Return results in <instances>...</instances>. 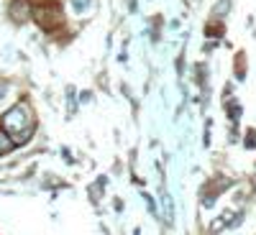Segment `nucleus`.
Returning <instances> with one entry per match:
<instances>
[{"label":"nucleus","mask_w":256,"mask_h":235,"mask_svg":"<svg viewBox=\"0 0 256 235\" xmlns=\"http://www.w3.org/2000/svg\"><path fill=\"white\" fill-rule=\"evenodd\" d=\"M6 133L10 136L13 143H24L31 138V115H28V108L26 105H18V108H13L6 118Z\"/></svg>","instance_id":"nucleus-1"},{"label":"nucleus","mask_w":256,"mask_h":235,"mask_svg":"<svg viewBox=\"0 0 256 235\" xmlns=\"http://www.w3.org/2000/svg\"><path fill=\"white\" fill-rule=\"evenodd\" d=\"M72 3H74V8H77V10H84V8L90 5V0H72Z\"/></svg>","instance_id":"nucleus-4"},{"label":"nucleus","mask_w":256,"mask_h":235,"mask_svg":"<svg viewBox=\"0 0 256 235\" xmlns=\"http://www.w3.org/2000/svg\"><path fill=\"white\" fill-rule=\"evenodd\" d=\"M36 18H38V23L44 26V28H56L62 23V13L56 8H41L36 13Z\"/></svg>","instance_id":"nucleus-2"},{"label":"nucleus","mask_w":256,"mask_h":235,"mask_svg":"<svg viewBox=\"0 0 256 235\" xmlns=\"http://www.w3.org/2000/svg\"><path fill=\"white\" fill-rule=\"evenodd\" d=\"M248 146H256V133H248V141H246Z\"/></svg>","instance_id":"nucleus-6"},{"label":"nucleus","mask_w":256,"mask_h":235,"mask_svg":"<svg viewBox=\"0 0 256 235\" xmlns=\"http://www.w3.org/2000/svg\"><path fill=\"white\" fill-rule=\"evenodd\" d=\"M3 95H6V90H3V87H0V97H3Z\"/></svg>","instance_id":"nucleus-7"},{"label":"nucleus","mask_w":256,"mask_h":235,"mask_svg":"<svg viewBox=\"0 0 256 235\" xmlns=\"http://www.w3.org/2000/svg\"><path fill=\"white\" fill-rule=\"evenodd\" d=\"M13 146H16V143L10 141V136H8L6 131H0V156H3V154H8Z\"/></svg>","instance_id":"nucleus-3"},{"label":"nucleus","mask_w":256,"mask_h":235,"mask_svg":"<svg viewBox=\"0 0 256 235\" xmlns=\"http://www.w3.org/2000/svg\"><path fill=\"white\" fill-rule=\"evenodd\" d=\"M208 33H210V36H218V33H220V26H210Z\"/></svg>","instance_id":"nucleus-5"}]
</instances>
